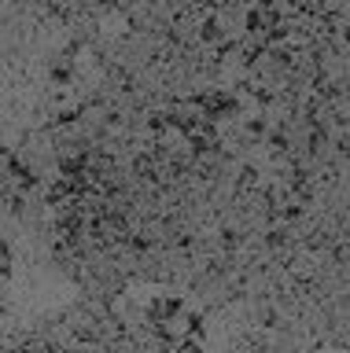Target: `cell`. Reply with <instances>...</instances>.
I'll return each instance as SVG.
<instances>
[{
  "label": "cell",
  "mask_w": 350,
  "mask_h": 353,
  "mask_svg": "<svg viewBox=\"0 0 350 353\" xmlns=\"http://www.w3.org/2000/svg\"><path fill=\"white\" fill-rule=\"evenodd\" d=\"M200 103H203V118H225L236 110V99L225 96V92H206Z\"/></svg>",
  "instance_id": "1"
}]
</instances>
